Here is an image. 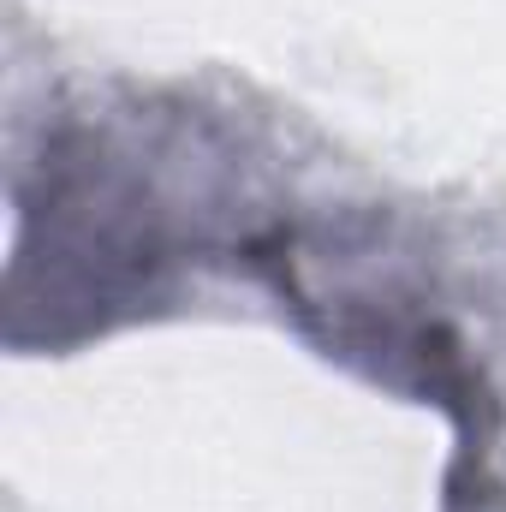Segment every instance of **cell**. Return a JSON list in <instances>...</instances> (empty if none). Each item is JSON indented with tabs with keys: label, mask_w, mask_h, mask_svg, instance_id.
Listing matches in <instances>:
<instances>
[{
	"label": "cell",
	"mask_w": 506,
	"mask_h": 512,
	"mask_svg": "<svg viewBox=\"0 0 506 512\" xmlns=\"http://www.w3.org/2000/svg\"><path fill=\"white\" fill-rule=\"evenodd\" d=\"M203 221L143 167L126 131L66 120L18 185V245L6 268V340L72 346L149 316L179 292V268L209 256Z\"/></svg>",
	"instance_id": "obj_1"
}]
</instances>
